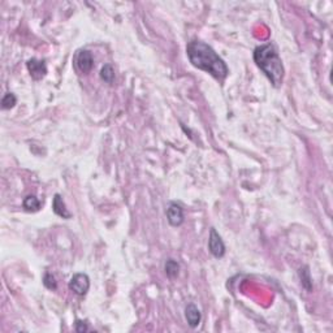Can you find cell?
I'll return each mask as SVG.
<instances>
[{"label": "cell", "instance_id": "8fae6325", "mask_svg": "<svg viewBox=\"0 0 333 333\" xmlns=\"http://www.w3.org/2000/svg\"><path fill=\"white\" fill-rule=\"evenodd\" d=\"M22 206H24V208H25L26 211L37 212L40 210L42 203H40V201L36 197V195H28V197L24 199V202H22Z\"/></svg>", "mask_w": 333, "mask_h": 333}, {"label": "cell", "instance_id": "7c38bea8", "mask_svg": "<svg viewBox=\"0 0 333 333\" xmlns=\"http://www.w3.org/2000/svg\"><path fill=\"white\" fill-rule=\"evenodd\" d=\"M165 275L168 276L169 279H175L180 273V264L179 261H176L175 259H168L164 264Z\"/></svg>", "mask_w": 333, "mask_h": 333}, {"label": "cell", "instance_id": "2e32d148", "mask_svg": "<svg viewBox=\"0 0 333 333\" xmlns=\"http://www.w3.org/2000/svg\"><path fill=\"white\" fill-rule=\"evenodd\" d=\"M74 330L77 331V332L82 333V332H86V331H89V326H87V322H85V320H79V319H77L74 323Z\"/></svg>", "mask_w": 333, "mask_h": 333}, {"label": "cell", "instance_id": "7a4b0ae2", "mask_svg": "<svg viewBox=\"0 0 333 333\" xmlns=\"http://www.w3.org/2000/svg\"><path fill=\"white\" fill-rule=\"evenodd\" d=\"M253 59L261 72L269 79L273 87H280L284 82V69L283 61L280 58L276 47L271 43L258 46L253 52Z\"/></svg>", "mask_w": 333, "mask_h": 333}, {"label": "cell", "instance_id": "6da1fadb", "mask_svg": "<svg viewBox=\"0 0 333 333\" xmlns=\"http://www.w3.org/2000/svg\"><path fill=\"white\" fill-rule=\"evenodd\" d=\"M186 54L193 67L207 72L219 82H224V79L229 74V68L225 61L216 54V51L210 44L202 40H190L186 46Z\"/></svg>", "mask_w": 333, "mask_h": 333}, {"label": "cell", "instance_id": "ba28073f", "mask_svg": "<svg viewBox=\"0 0 333 333\" xmlns=\"http://www.w3.org/2000/svg\"><path fill=\"white\" fill-rule=\"evenodd\" d=\"M185 318H186V322L191 328H197L199 324H201L202 320V314L199 311V308L195 306L194 303H189L185 308Z\"/></svg>", "mask_w": 333, "mask_h": 333}, {"label": "cell", "instance_id": "9a60e30c", "mask_svg": "<svg viewBox=\"0 0 333 333\" xmlns=\"http://www.w3.org/2000/svg\"><path fill=\"white\" fill-rule=\"evenodd\" d=\"M43 285L50 290H56L58 289V283H56V279L52 273L47 272L43 276Z\"/></svg>", "mask_w": 333, "mask_h": 333}, {"label": "cell", "instance_id": "5b68a950", "mask_svg": "<svg viewBox=\"0 0 333 333\" xmlns=\"http://www.w3.org/2000/svg\"><path fill=\"white\" fill-rule=\"evenodd\" d=\"M28 71H29L30 75L34 81H39V79L44 78L47 74V65L44 60H39V59L33 58L26 63Z\"/></svg>", "mask_w": 333, "mask_h": 333}, {"label": "cell", "instance_id": "9c48e42d", "mask_svg": "<svg viewBox=\"0 0 333 333\" xmlns=\"http://www.w3.org/2000/svg\"><path fill=\"white\" fill-rule=\"evenodd\" d=\"M52 210L58 216L63 219H71L72 214L68 211V208L65 206V202L60 194H55L54 201H52Z\"/></svg>", "mask_w": 333, "mask_h": 333}, {"label": "cell", "instance_id": "277c9868", "mask_svg": "<svg viewBox=\"0 0 333 333\" xmlns=\"http://www.w3.org/2000/svg\"><path fill=\"white\" fill-rule=\"evenodd\" d=\"M208 250L215 258L220 259L225 255V245L222 241V236L216 232L215 228H211L210 237H208Z\"/></svg>", "mask_w": 333, "mask_h": 333}, {"label": "cell", "instance_id": "8992f818", "mask_svg": "<svg viewBox=\"0 0 333 333\" xmlns=\"http://www.w3.org/2000/svg\"><path fill=\"white\" fill-rule=\"evenodd\" d=\"M167 220L172 226H180L184 224V208L176 202H171L167 208Z\"/></svg>", "mask_w": 333, "mask_h": 333}, {"label": "cell", "instance_id": "52a82bcc", "mask_svg": "<svg viewBox=\"0 0 333 333\" xmlns=\"http://www.w3.org/2000/svg\"><path fill=\"white\" fill-rule=\"evenodd\" d=\"M77 67L82 73L87 74V73L93 69L94 67V59L91 52L87 50H81L77 55Z\"/></svg>", "mask_w": 333, "mask_h": 333}, {"label": "cell", "instance_id": "3957f363", "mask_svg": "<svg viewBox=\"0 0 333 333\" xmlns=\"http://www.w3.org/2000/svg\"><path fill=\"white\" fill-rule=\"evenodd\" d=\"M68 287L73 293L79 296V297H83V296H86L90 289V277L86 273H75L72 276Z\"/></svg>", "mask_w": 333, "mask_h": 333}, {"label": "cell", "instance_id": "4fadbf2b", "mask_svg": "<svg viewBox=\"0 0 333 333\" xmlns=\"http://www.w3.org/2000/svg\"><path fill=\"white\" fill-rule=\"evenodd\" d=\"M101 78L104 82L113 83L115 81V71L111 64H104L101 69Z\"/></svg>", "mask_w": 333, "mask_h": 333}, {"label": "cell", "instance_id": "30bf717a", "mask_svg": "<svg viewBox=\"0 0 333 333\" xmlns=\"http://www.w3.org/2000/svg\"><path fill=\"white\" fill-rule=\"evenodd\" d=\"M298 276H299V279H301L302 287L307 290V292H312V288L314 287H312L311 273H310L308 265H303V267H301V268L298 269Z\"/></svg>", "mask_w": 333, "mask_h": 333}, {"label": "cell", "instance_id": "5bb4252c", "mask_svg": "<svg viewBox=\"0 0 333 333\" xmlns=\"http://www.w3.org/2000/svg\"><path fill=\"white\" fill-rule=\"evenodd\" d=\"M17 103V98L13 93H7L1 99V108L3 110H11Z\"/></svg>", "mask_w": 333, "mask_h": 333}]
</instances>
